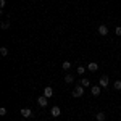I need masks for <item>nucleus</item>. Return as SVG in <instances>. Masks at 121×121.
Listing matches in <instances>:
<instances>
[{
	"label": "nucleus",
	"mask_w": 121,
	"mask_h": 121,
	"mask_svg": "<svg viewBox=\"0 0 121 121\" xmlns=\"http://www.w3.org/2000/svg\"><path fill=\"white\" fill-rule=\"evenodd\" d=\"M87 69H89V71H92V73H95V71L99 69V65H97L95 61H91V63L87 65Z\"/></svg>",
	"instance_id": "6"
},
{
	"label": "nucleus",
	"mask_w": 121,
	"mask_h": 121,
	"mask_svg": "<svg viewBox=\"0 0 121 121\" xmlns=\"http://www.w3.org/2000/svg\"><path fill=\"white\" fill-rule=\"evenodd\" d=\"M10 28V21H3L2 23V29H8Z\"/></svg>",
	"instance_id": "16"
},
{
	"label": "nucleus",
	"mask_w": 121,
	"mask_h": 121,
	"mask_svg": "<svg viewBox=\"0 0 121 121\" xmlns=\"http://www.w3.org/2000/svg\"><path fill=\"white\" fill-rule=\"evenodd\" d=\"M0 53L3 56H7L8 55V48H7V47H0Z\"/></svg>",
	"instance_id": "13"
},
{
	"label": "nucleus",
	"mask_w": 121,
	"mask_h": 121,
	"mask_svg": "<svg viewBox=\"0 0 121 121\" xmlns=\"http://www.w3.org/2000/svg\"><path fill=\"white\" fill-rule=\"evenodd\" d=\"M37 103L40 105V107H47V103H48V99H47L45 95H40L37 99Z\"/></svg>",
	"instance_id": "3"
},
{
	"label": "nucleus",
	"mask_w": 121,
	"mask_h": 121,
	"mask_svg": "<svg viewBox=\"0 0 121 121\" xmlns=\"http://www.w3.org/2000/svg\"><path fill=\"white\" fill-rule=\"evenodd\" d=\"M113 87H115L116 91H121V81H115V84H113Z\"/></svg>",
	"instance_id": "15"
},
{
	"label": "nucleus",
	"mask_w": 121,
	"mask_h": 121,
	"mask_svg": "<svg viewBox=\"0 0 121 121\" xmlns=\"http://www.w3.org/2000/svg\"><path fill=\"white\" fill-rule=\"evenodd\" d=\"M61 68H63L65 71H68V69L71 68V63H69V61H63V63H61Z\"/></svg>",
	"instance_id": "12"
},
{
	"label": "nucleus",
	"mask_w": 121,
	"mask_h": 121,
	"mask_svg": "<svg viewBox=\"0 0 121 121\" xmlns=\"http://www.w3.org/2000/svg\"><path fill=\"white\" fill-rule=\"evenodd\" d=\"M50 115L53 116V118H56V116H60L61 115V110H60V107H52V110H50Z\"/></svg>",
	"instance_id": "2"
},
{
	"label": "nucleus",
	"mask_w": 121,
	"mask_h": 121,
	"mask_svg": "<svg viewBox=\"0 0 121 121\" xmlns=\"http://www.w3.org/2000/svg\"><path fill=\"white\" fill-rule=\"evenodd\" d=\"M0 8H5V0H0Z\"/></svg>",
	"instance_id": "20"
},
{
	"label": "nucleus",
	"mask_w": 121,
	"mask_h": 121,
	"mask_svg": "<svg viewBox=\"0 0 121 121\" xmlns=\"http://www.w3.org/2000/svg\"><path fill=\"white\" fill-rule=\"evenodd\" d=\"M81 86H86V87H89V86H91V81H89L87 78H84L82 81H81Z\"/></svg>",
	"instance_id": "14"
},
{
	"label": "nucleus",
	"mask_w": 121,
	"mask_h": 121,
	"mask_svg": "<svg viewBox=\"0 0 121 121\" xmlns=\"http://www.w3.org/2000/svg\"><path fill=\"white\" fill-rule=\"evenodd\" d=\"M73 81H74V76H73V74H66L65 76V82L66 84H71Z\"/></svg>",
	"instance_id": "10"
},
{
	"label": "nucleus",
	"mask_w": 121,
	"mask_h": 121,
	"mask_svg": "<svg viewBox=\"0 0 121 121\" xmlns=\"http://www.w3.org/2000/svg\"><path fill=\"white\" fill-rule=\"evenodd\" d=\"M108 81H110V79H108V76H102L99 86H100V87H107V86H108Z\"/></svg>",
	"instance_id": "5"
},
{
	"label": "nucleus",
	"mask_w": 121,
	"mask_h": 121,
	"mask_svg": "<svg viewBox=\"0 0 121 121\" xmlns=\"http://www.w3.org/2000/svg\"><path fill=\"white\" fill-rule=\"evenodd\" d=\"M21 115H23V118H31V116H32V112H31L29 108H23V110H21Z\"/></svg>",
	"instance_id": "7"
},
{
	"label": "nucleus",
	"mask_w": 121,
	"mask_h": 121,
	"mask_svg": "<svg viewBox=\"0 0 121 121\" xmlns=\"http://www.w3.org/2000/svg\"><path fill=\"white\" fill-rule=\"evenodd\" d=\"M115 34H116V36H121V28H116V29H115Z\"/></svg>",
	"instance_id": "19"
},
{
	"label": "nucleus",
	"mask_w": 121,
	"mask_h": 121,
	"mask_svg": "<svg viewBox=\"0 0 121 121\" xmlns=\"http://www.w3.org/2000/svg\"><path fill=\"white\" fill-rule=\"evenodd\" d=\"M95 120H97V121H103V120H105V113H102V112L97 113V115H95Z\"/></svg>",
	"instance_id": "11"
},
{
	"label": "nucleus",
	"mask_w": 121,
	"mask_h": 121,
	"mask_svg": "<svg viewBox=\"0 0 121 121\" xmlns=\"http://www.w3.org/2000/svg\"><path fill=\"white\" fill-rule=\"evenodd\" d=\"M5 115H7V108L2 107V108H0V116H5Z\"/></svg>",
	"instance_id": "18"
},
{
	"label": "nucleus",
	"mask_w": 121,
	"mask_h": 121,
	"mask_svg": "<svg viewBox=\"0 0 121 121\" xmlns=\"http://www.w3.org/2000/svg\"><path fill=\"white\" fill-rule=\"evenodd\" d=\"M44 95H45L47 99H50V97L53 95V89H52V87H45V89H44Z\"/></svg>",
	"instance_id": "8"
},
{
	"label": "nucleus",
	"mask_w": 121,
	"mask_h": 121,
	"mask_svg": "<svg viewBox=\"0 0 121 121\" xmlns=\"http://www.w3.org/2000/svg\"><path fill=\"white\" fill-rule=\"evenodd\" d=\"M99 34H100V36H107V34H108V28H107L105 24H100V26H99Z\"/></svg>",
	"instance_id": "4"
},
{
	"label": "nucleus",
	"mask_w": 121,
	"mask_h": 121,
	"mask_svg": "<svg viewBox=\"0 0 121 121\" xmlns=\"http://www.w3.org/2000/svg\"><path fill=\"white\" fill-rule=\"evenodd\" d=\"M100 89H102L100 86H94V87H92V95H94V97L100 95Z\"/></svg>",
	"instance_id": "9"
},
{
	"label": "nucleus",
	"mask_w": 121,
	"mask_h": 121,
	"mask_svg": "<svg viewBox=\"0 0 121 121\" xmlns=\"http://www.w3.org/2000/svg\"><path fill=\"white\" fill-rule=\"evenodd\" d=\"M84 73H86V68L84 66H79L78 68V74H84Z\"/></svg>",
	"instance_id": "17"
},
{
	"label": "nucleus",
	"mask_w": 121,
	"mask_h": 121,
	"mask_svg": "<svg viewBox=\"0 0 121 121\" xmlns=\"http://www.w3.org/2000/svg\"><path fill=\"white\" fill-rule=\"evenodd\" d=\"M82 94H84V87H81V86L74 87V91H73V97H82Z\"/></svg>",
	"instance_id": "1"
}]
</instances>
